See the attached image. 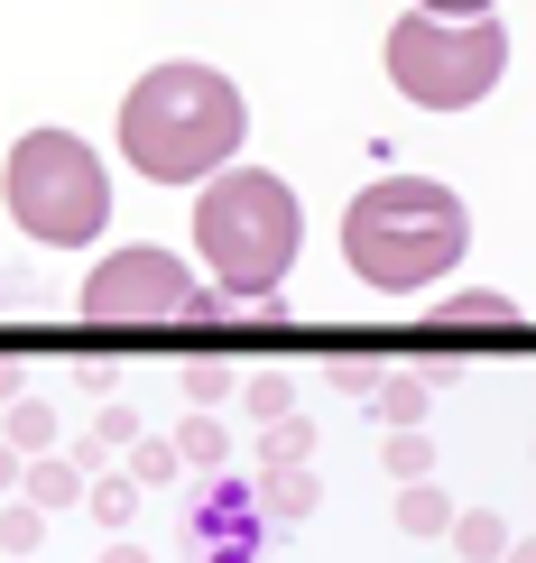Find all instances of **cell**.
Masks as SVG:
<instances>
[{
    "label": "cell",
    "mask_w": 536,
    "mask_h": 563,
    "mask_svg": "<svg viewBox=\"0 0 536 563\" xmlns=\"http://www.w3.org/2000/svg\"><path fill=\"white\" fill-rule=\"evenodd\" d=\"M37 536H46V508H37V499H19V508H0V545H10V554H29Z\"/></svg>",
    "instance_id": "obj_13"
},
{
    "label": "cell",
    "mask_w": 536,
    "mask_h": 563,
    "mask_svg": "<svg viewBox=\"0 0 536 563\" xmlns=\"http://www.w3.org/2000/svg\"><path fill=\"white\" fill-rule=\"evenodd\" d=\"M0 443H19V453H46L56 443V407H37V397H10V426H0Z\"/></svg>",
    "instance_id": "obj_10"
},
{
    "label": "cell",
    "mask_w": 536,
    "mask_h": 563,
    "mask_svg": "<svg viewBox=\"0 0 536 563\" xmlns=\"http://www.w3.org/2000/svg\"><path fill=\"white\" fill-rule=\"evenodd\" d=\"M250 111H241V84L214 75V65L176 56V65H149L130 92H121V157L149 185H204L231 167Z\"/></svg>",
    "instance_id": "obj_1"
},
{
    "label": "cell",
    "mask_w": 536,
    "mask_h": 563,
    "mask_svg": "<svg viewBox=\"0 0 536 563\" xmlns=\"http://www.w3.org/2000/svg\"><path fill=\"white\" fill-rule=\"evenodd\" d=\"M508 563H536V545H518V554H508Z\"/></svg>",
    "instance_id": "obj_26"
},
{
    "label": "cell",
    "mask_w": 536,
    "mask_h": 563,
    "mask_svg": "<svg viewBox=\"0 0 536 563\" xmlns=\"http://www.w3.org/2000/svg\"><path fill=\"white\" fill-rule=\"evenodd\" d=\"M195 250H204V268H214L222 296L269 305L287 287L296 250H306V203H296V185L269 176V167H222L195 195Z\"/></svg>",
    "instance_id": "obj_3"
},
{
    "label": "cell",
    "mask_w": 536,
    "mask_h": 563,
    "mask_svg": "<svg viewBox=\"0 0 536 563\" xmlns=\"http://www.w3.org/2000/svg\"><path fill=\"white\" fill-rule=\"evenodd\" d=\"M130 508H139L130 481H102V489H92V518H102V527H130Z\"/></svg>",
    "instance_id": "obj_19"
},
{
    "label": "cell",
    "mask_w": 536,
    "mask_h": 563,
    "mask_svg": "<svg viewBox=\"0 0 536 563\" xmlns=\"http://www.w3.org/2000/svg\"><path fill=\"white\" fill-rule=\"evenodd\" d=\"M453 545L472 554V563H491V554L508 545V536H500V518H481V508H472V518H453Z\"/></svg>",
    "instance_id": "obj_15"
},
{
    "label": "cell",
    "mask_w": 536,
    "mask_h": 563,
    "mask_svg": "<svg viewBox=\"0 0 536 563\" xmlns=\"http://www.w3.org/2000/svg\"><path fill=\"white\" fill-rule=\"evenodd\" d=\"M260 508H269V518H306V508H315V481H306V472H269Z\"/></svg>",
    "instance_id": "obj_12"
},
{
    "label": "cell",
    "mask_w": 536,
    "mask_h": 563,
    "mask_svg": "<svg viewBox=\"0 0 536 563\" xmlns=\"http://www.w3.org/2000/svg\"><path fill=\"white\" fill-rule=\"evenodd\" d=\"M195 545H204V563H250V545H260V508H250V489L195 499Z\"/></svg>",
    "instance_id": "obj_7"
},
{
    "label": "cell",
    "mask_w": 536,
    "mask_h": 563,
    "mask_svg": "<svg viewBox=\"0 0 536 563\" xmlns=\"http://www.w3.org/2000/svg\"><path fill=\"white\" fill-rule=\"evenodd\" d=\"M389 472H398V481H426V434H416V426H398V443H389Z\"/></svg>",
    "instance_id": "obj_20"
},
{
    "label": "cell",
    "mask_w": 536,
    "mask_h": 563,
    "mask_svg": "<svg viewBox=\"0 0 536 563\" xmlns=\"http://www.w3.org/2000/svg\"><path fill=\"white\" fill-rule=\"evenodd\" d=\"M102 563H149V554H139V545H111V554H102Z\"/></svg>",
    "instance_id": "obj_25"
},
{
    "label": "cell",
    "mask_w": 536,
    "mask_h": 563,
    "mask_svg": "<svg viewBox=\"0 0 536 563\" xmlns=\"http://www.w3.org/2000/svg\"><path fill=\"white\" fill-rule=\"evenodd\" d=\"M500 314H518L508 296H491V287H472V296H445V323H500Z\"/></svg>",
    "instance_id": "obj_14"
},
{
    "label": "cell",
    "mask_w": 536,
    "mask_h": 563,
    "mask_svg": "<svg viewBox=\"0 0 536 563\" xmlns=\"http://www.w3.org/2000/svg\"><path fill=\"white\" fill-rule=\"evenodd\" d=\"M416 10H445V19H491L500 0H416Z\"/></svg>",
    "instance_id": "obj_22"
},
{
    "label": "cell",
    "mask_w": 536,
    "mask_h": 563,
    "mask_svg": "<svg viewBox=\"0 0 536 563\" xmlns=\"http://www.w3.org/2000/svg\"><path fill=\"white\" fill-rule=\"evenodd\" d=\"M241 379H231L222 361H185V397H195V407H214V397H231Z\"/></svg>",
    "instance_id": "obj_18"
},
{
    "label": "cell",
    "mask_w": 536,
    "mask_h": 563,
    "mask_svg": "<svg viewBox=\"0 0 536 563\" xmlns=\"http://www.w3.org/2000/svg\"><path fill=\"white\" fill-rule=\"evenodd\" d=\"M176 462H185V453H176V443H139V453H130V481H167V472H176Z\"/></svg>",
    "instance_id": "obj_21"
},
{
    "label": "cell",
    "mask_w": 536,
    "mask_h": 563,
    "mask_svg": "<svg viewBox=\"0 0 536 563\" xmlns=\"http://www.w3.org/2000/svg\"><path fill=\"white\" fill-rule=\"evenodd\" d=\"M214 305H222V287H204L176 250H149V241H139V250H111V260L84 277V314H92V323H130V314H139V323H149V314H214Z\"/></svg>",
    "instance_id": "obj_6"
},
{
    "label": "cell",
    "mask_w": 536,
    "mask_h": 563,
    "mask_svg": "<svg viewBox=\"0 0 536 563\" xmlns=\"http://www.w3.org/2000/svg\"><path fill=\"white\" fill-rule=\"evenodd\" d=\"M426 407H435V379H426V369L380 379V416H389V426H426Z\"/></svg>",
    "instance_id": "obj_9"
},
{
    "label": "cell",
    "mask_w": 536,
    "mask_h": 563,
    "mask_svg": "<svg viewBox=\"0 0 536 563\" xmlns=\"http://www.w3.org/2000/svg\"><path fill=\"white\" fill-rule=\"evenodd\" d=\"M508 75V29L500 19H445V10H407L389 29V84L426 111H472L491 102V84Z\"/></svg>",
    "instance_id": "obj_5"
},
{
    "label": "cell",
    "mask_w": 536,
    "mask_h": 563,
    "mask_svg": "<svg viewBox=\"0 0 536 563\" xmlns=\"http://www.w3.org/2000/svg\"><path fill=\"white\" fill-rule=\"evenodd\" d=\"M29 481V453H19V443H0V489H19Z\"/></svg>",
    "instance_id": "obj_23"
},
{
    "label": "cell",
    "mask_w": 536,
    "mask_h": 563,
    "mask_svg": "<svg viewBox=\"0 0 536 563\" xmlns=\"http://www.w3.org/2000/svg\"><path fill=\"white\" fill-rule=\"evenodd\" d=\"M462 241H472V213H462V195L435 185V176H380V185H361L352 213H342V260H352V277L380 287V296L435 287V277L462 260Z\"/></svg>",
    "instance_id": "obj_2"
},
{
    "label": "cell",
    "mask_w": 536,
    "mask_h": 563,
    "mask_svg": "<svg viewBox=\"0 0 536 563\" xmlns=\"http://www.w3.org/2000/svg\"><path fill=\"white\" fill-rule=\"evenodd\" d=\"M19 388H29V379H19V361H0V397H19Z\"/></svg>",
    "instance_id": "obj_24"
},
{
    "label": "cell",
    "mask_w": 536,
    "mask_h": 563,
    "mask_svg": "<svg viewBox=\"0 0 536 563\" xmlns=\"http://www.w3.org/2000/svg\"><path fill=\"white\" fill-rule=\"evenodd\" d=\"M250 416H260V426H277V416H287V379H277V369H250Z\"/></svg>",
    "instance_id": "obj_17"
},
{
    "label": "cell",
    "mask_w": 536,
    "mask_h": 563,
    "mask_svg": "<svg viewBox=\"0 0 536 563\" xmlns=\"http://www.w3.org/2000/svg\"><path fill=\"white\" fill-rule=\"evenodd\" d=\"M75 472H84V462H56V453H37L19 489H29V499L46 508V518H56V508H75V499H84V481H75Z\"/></svg>",
    "instance_id": "obj_8"
},
{
    "label": "cell",
    "mask_w": 536,
    "mask_h": 563,
    "mask_svg": "<svg viewBox=\"0 0 536 563\" xmlns=\"http://www.w3.org/2000/svg\"><path fill=\"white\" fill-rule=\"evenodd\" d=\"M0 203H10V222L29 231V241L84 250V241H102V222H111V176H102V157H92L75 130H29L10 148V167H0Z\"/></svg>",
    "instance_id": "obj_4"
},
{
    "label": "cell",
    "mask_w": 536,
    "mask_h": 563,
    "mask_svg": "<svg viewBox=\"0 0 536 563\" xmlns=\"http://www.w3.org/2000/svg\"><path fill=\"white\" fill-rule=\"evenodd\" d=\"M176 453H185V462H222V426H214V416H185V426H176Z\"/></svg>",
    "instance_id": "obj_16"
},
{
    "label": "cell",
    "mask_w": 536,
    "mask_h": 563,
    "mask_svg": "<svg viewBox=\"0 0 536 563\" xmlns=\"http://www.w3.org/2000/svg\"><path fill=\"white\" fill-rule=\"evenodd\" d=\"M398 527L407 536H445L453 527V499H445V489H426V481H407L398 489Z\"/></svg>",
    "instance_id": "obj_11"
}]
</instances>
